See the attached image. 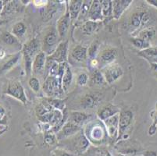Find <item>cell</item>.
<instances>
[{"label": "cell", "mask_w": 157, "mask_h": 156, "mask_svg": "<svg viewBox=\"0 0 157 156\" xmlns=\"http://www.w3.org/2000/svg\"><path fill=\"white\" fill-rule=\"evenodd\" d=\"M151 66H152V70L157 75V63H151Z\"/></svg>", "instance_id": "obj_45"}, {"label": "cell", "mask_w": 157, "mask_h": 156, "mask_svg": "<svg viewBox=\"0 0 157 156\" xmlns=\"http://www.w3.org/2000/svg\"><path fill=\"white\" fill-rule=\"evenodd\" d=\"M71 56L75 62H85L88 58V48L82 45H77L71 50Z\"/></svg>", "instance_id": "obj_17"}, {"label": "cell", "mask_w": 157, "mask_h": 156, "mask_svg": "<svg viewBox=\"0 0 157 156\" xmlns=\"http://www.w3.org/2000/svg\"><path fill=\"white\" fill-rule=\"evenodd\" d=\"M78 133L71 137H72V142H71V147L69 148V150L73 153L81 154L86 151L89 145V141L82 131H81V134H78Z\"/></svg>", "instance_id": "obj_7"}, {"label": "cell", "mask_w": 157, "mask_h": 156, "mask_svg": "<svg viewBox=\"0 0 157 156\" xmlns=\"http://www.w3.org/2000/svg\"><path fill=\"white\" fill-rule=\"evenodd\" d=\"M102 101V95L99 93H87L84 94L81 101L80 105L83 109L88 110L95 108L100 104Z\"/></svg>", "instance_id": "obj_9"}, {"label": "cell", "mask_w": 157, "mask_h": 156, "mask_svg": "<svg viewBox=\"0 0 157 156\" xmlns=\"http://www.w3.org/2000/svg\"><path fill=\"white\" fill-rule=\"evenodd\" d=\"M2 40L5 44L8 45H16L19 44L17 38L14 36L12 33L4 32L2 35Z\"/></svg>", "instance_id": "obj_33"}, {"label": "cell", "mask_w": 157, "mask_h": 156, "mask_svg": "<svg viewBox=\"0 0 157 156\" xmlns=\"http://www.w3.org/2000/svg\"><path fill=\"white\" fill-rule=\"evenodd\" d=\"M120 112H121V110L119 109L118 107L113 105H107L98 110L97 115L101 120L105 121L108 118H110V117L113 116L117 114H119Z\"/></svg>", "instance_id": "obj_18"}, {"label": "cell", "mask_w": 157, "mask_h": 156, "mask_svg": "<svg viewBox=\"0 0 157 156\" xmlns=\"http://www.w3.org/2000/svg\"><path fill=\"white\" fill-rule=\"evenodd\" d=\"M20 57H21V53H17L13 56L10 58L7 61H5L2 65L0 66V74L6 73L10 69H12L17 64V63L18 62Z\"/></svg>", "instance_id": "obj_23"}, {"label": "cell", "mask_w": 157, "mask_h": 156, "mask_svg": "<svg viewBox=\"0 0 157 156\" xmlns=\"http://www.w3.org/2000/svg\"><path fill=\"white\" fill-rule=\"evenodd\" d=\"M98 47H99L98 41H93L88 48V58H89L90 60L97 58L98 55Z\"/></svg>", "instance_id": "obj_34"}, {"label": "cell", "mask_w": 157, "mask_h": 156, "mask_svg": "<svg viewBox=\"0 0 157 156\" xmlns=\"http://www.w3.org/2000/svg\"><path fill=\"white\" fill-rule=\"evenodd\" d=\"M104 127H100L98 125H95L92 127V131L90 133V137L93 141H100L103 139L104 136L105 135L104 133Z\"/></svg>", "instance_id": "obj_26"}, {"label": "cell", "mask_w": 157, "mask_h": 156, "mask_svg": "<svg viewBox=\"0 0 157 156\" xmlns=\"http://www.w3.org/2000/svg\"><path fill=\"white\" fill-rule=\"evenodd\" d=\"M60 39L61 38L58 34L56 28L52 27L50 28L44 36L42 45V51L46 54L47 56L52 55L60 43L59 42Z\"/></svg>", "instance_id": "obj_3"}, {"label": "cell", "mask_w": 157, "mask_h": 156, "mask_svg": "<svg viewBox=\"0 0 157 156\" xmlns=\"http://www.w3.org/2000/svg\"><path fill=\"white\" fill-rule=\"evenodd\" d=\"M47 55L44 51H41L35 57L32 64V72L36 76L43 75L45 72Z\"/></svg>", "instance_id": "obj_12"}, {"label": "cell", "mask_w": 157, "mask_h": 156, "mask_svg": "<svg viewBox=\"0 0 157 156\" xmlns=\"http://www.w3.org/2000/svg\"><path fill=\"white\" fill-rule=\"evenodd\" d=\"M134 114L131 110H121L119 113V130H118V138L124 135L126 131L131 127L133 122Z\"/></svg>", "instance_id": "obj_5"}, {"label": "cell", "mask_w": 157, "mask_h": 156, "mask_svg": "<svg viewBox=\"0 0 157 156\" xmlns=\"http://www.w3.org/2000/svg\"><path fill=\"white\" fill-rule=\"evenodd\" d=\"M7 127L6 126H4L2 124H0V134H3L6 131Z\"/></svg>", "instance_id": "obj_44"}, {"label": "cell", "mask_w": 157, "mask_h": 156, "mask_svg": "<svg viewBox=\"0 0 157 156\" xmlns=\"http://www.w3.org/2000/svg\"><path fill=\"white\" fill-rule=\"evenodd\" d=\"M27 28L23 22H18L13 27L12 34L17 38H22L25 35Z\"/></svg>", "instance_id": "obj_30"}, {"label": "cell", "mask_w": 157, "mask_h": 156, "mask_svg": "<svg viewBox=\"0 0 157 156\" xmlns=\"http://www.w3.org/2000/svg\"><path fill=\"white\" fill-rule=\"evenodd\" d=\"M131 44L135 47V48H138V49L145 50L147 49V48H150L151 44L150 42L148 41H145V40L142 39V38H138V37H134V38H131L130 39Z\"/></svg>", "instance_id": "obj_29"}, {"label": "cell", "mask_w": 157, "mask_h": 156, "mask_svg": "<svg viewBox=\"0 0 157 156\" xmlns=\"http://www.w3.org/2000/svg\"><path fill=\"white\" fill-rule=\"evenodd\" d=\"M117 56V51L113 48H106L98 53L97 60L99 68H105L107 66L111 65Z\"/></svg>", "instance_id": "obj_6"}, {"label": "cell", "mask_w": 157, "mask_h": 156, "mask_svg": "<svg viewBox=\"0 0 157 156\" xmlns=\"http://www.w3.org/2000/svg\"><path fill=\"white\" fill-rule=\"evenodd\" d=\"M15 1H11L10 2V3H7L6 5L4 7L3 10H2V15H6V14H11L13 13H14L15 11H17L18 10V7L17 3H15Z\"/></svg>", "instance_id": "obj_37"}, {"label": "cell", "mask_w": 157, "mask_h": 156, "mask_svg": "<svg viewBox=\"0 0 157 156\" xmlns=\"http://www.w3.org/2000/svg\"><path fill=\"white\" fill-rule=\"evenodd\" d=\"M48 102L52 105L54 109L62 111L65 108V102L59 98H51Z\"/></svg>", "instance_id": "obj_36"}, {"label": "cell", "mask_w": 157, "mask_h": 156, "mask_svg": "<svg viewBox=\"0 0 157 156\" xmlns=\"http://www.w3.org/2000/svg\"><path fill=\"white\" fill-rule=\"evenodd\" d=\"M43 91L48 97L55 98H62L64 95L62 81L56 77L48 76L44 81L42 86Z\"/></svg>", "instance_id": "obj_2"}, {"label": "cell", "mask_w": 157, "mask_h": 156, "mask_svg": "<svg viewBox=\"0 0 157 156\" xmlns=\"http://www.w3.org/2000/svg\"><path fill=\"white\" fill-rule=\"evenodd\" d=\"M102 12L103 17H109L113 16V1L102 0L101 1Z\"/></svg>", "instance_id": "obj_31"}, {"label": "cell", "mask_w": 157, "mask_h": 156, "mask_svg": "<svg viewBox=\"0 0 157 156\" xmlns=\"http://www.w3.org/2000/svg\"><path fill=\"white\" fill-rule=\"evenodd\" d=\"M45 143H46L47 144H49V145H51V144H54L55 143V137H54L53 134H48V135L45 137Z\"/></svg>", "instance_id": "obj_40"}, {"label": "cell", "mask_w": 157, "mask_h": 156, "mask_svg": "<svg viewBox=\"0 0 157 156\" xmlns=\"http://www.w3.org/2000/svg\"><path fill=\"white\" fill-rule=\"evenodd\" d=\"M98 23L95 22V21H89L88 20L87 21H85L82 26H81V29L82 31L85 33L87 35H91V34H93L94 32L98 30Z\"/></svg>", "instance_id": "obj_27"}, {"label": "cell", "mask_w": 157, "mask_h": 156, "mask_svg": "<svg viewBox=\"0 0 157 156\" xmlns=\"http://www.w3.org/2000/svg\"><path fill=\"white\" fill-rule=\"evenodd\" d=\"M5 94L10 95L13 98L19 100L24 105H26L28 102L27 96L24 92V89L21 84L18 81H11L8 84L6 89L5 90Z\"/></svg>", "instance_id": "obj_4"}, {"label": "cell", "mask_w": 157, "mask_h": 156, "mask_svg": "<svg viewBox=\"0 0 157 156\" xmlns=\"http://www.w3.org/2000/svg\"><path fill=\"white\" fill-rule=\"evenodd\" d=\"M68 41H63L59 44L52 55L47 56V59L52 60L57 63H67V61Z\"/></svg>", "instance_id": "obj_10"}, {"label": "cell", "mask_w": 157, "mask_h": 156, "mask_svg": "<svg viewBox=\"0 0 157 156\" xmlns=\"http://www.w3.org/2000/svg\"><path fill=\"white\" fill-rule=\"evenodd\" d=\"M155 34H156V31L153 28L150 27V28H146L141 30L138 33V37L145 41L150 42L151 40L153 39L154 37L155 36Z\"/></svg>", "instance_id": "obj_28"}, {"label": "cell", "mask_w": 157, "mask_h": 156, "mask_svg": "<svg viewBox=\"0 0 157 156\" xmlns=\"http://www.w3.org/2000/svg\"><path fill=\"white\" fill-rule=\"evenodd\" d=\"M73 81V74L71 71V69L69 66H67L64 72L63 76L62 78V87L63 90L65 93H67L69 91L70 87L71 86Z\"/></svg>", "instance_id": "obj_22"}, {"label": "cell", "mask_w": 157, "mask_h": 156, "mask_svg": "<svg viewBox=\"0 0 157 156\" xmlns=\"http://www.w3.org/2000/svg\"><path fill=\"white\" fill-rule=\"evenodd\" d=\"M117 156H128V155H126V154H118Z\"/></svg>", "instance_id": "obj_49"}, {"label": "cell", "mask_w": 157, "mask_h": 156, "mask_svg": "<svg viewBox=\"0 0 157 156\" xmlns=\"http://www.w3.org/2000/svg\"><path fill=\"white\" fill-rule=\"evenodd\" d=\"M5 51H4L3 49H0V59H3L4 57H5Z\"/></svg>", "instance_id": "obj_47"}, {"label": "cell", "mask_w": 157, "mask_h": 156, "mask_svg": "<svg viewBox=\"0 0 157 156\" xmlns=\"http://www.w3.org/2000/svg\"><path fill=\"white\" fill-rule=\"evenodd\" d=\"M82 5H83V1H81V0L70 1L69 6H68V10H69L71 21H75V20L78 19L80 15V13H81Z\"/></svg>", "instance_id": "obj_20"}, {"label": "cell", "mask_w": 157, "mask_h": 156, "mask_svg": "<svg viewBox=\"0 0 157 156\" xmlns=\"http://www.w3.org/2000/svg\"><path fill=\"white\" fill-rule=\"evenodd\" d=\"M138 55L146 59L151 63H157V48L150 47V48H147V49L141 51L138 53Z\"/></svg>", "instance_id": "obj_24"}, {"label": "cell", "mask_w": 157, "mask_h": 156, "mask_svg": "<svg viewBox=\"0 0 157 156\" xmlns=\"http://www.w3.org/2000/svg\"><path fill=\"white\" fill-rule=\"evenodd\" d=\"M102 19H103V16H102L101 1H98V0L92 1V6L88 13V20L98 22L99 21H102Z\"/></svg>", "instance_id": "obj_15"}, {"label": "cell", "mask_w": 157, "mask_h": 156, "mask_svg": "<svg viewBox=\"0 0 157 156\" xmlns=\"http://www.w3.org/2000/svg\"><path fill=\"white\" fill-rule=\"evenodd\" d=\"M89 83L92 86H102L107 84L103 74L98 69H94L89 76Z\"/></svg>", "instance_id": "obj_21"}, {"label": "cell", "mask_w": 157, "mask_h": 156, "mask_svg": "<svg viewBox=\"0 0 157 156\" xmlns=\"http://www.w3.org/2000/svg\"><path fill=\"white\" fill-rule=\"evenodd\" d=\"M131 0H114L113 1V17L119 19L131 4Z\"/></svg>", "instance_id": "obj_14"}, {"label": "cell", "mask_w": 157, "mask_h": 156, "mask_svg": "<svg viewBox=\"0 0 157 156\" xmlns=\"http://www.w3.org/2000/svg\"><path fill=\"white\" fill-rule=\"evenodd\" d=\"M105 125L107 134L110 137H114L117 134L119 130V114L113 116L108 118L104 121Z\"/></svg>", "instance_id": "obj_16"}, {"label": "cell", "mask_w": 157, "mask_h": 156, "mask_svg": "<svg viewBox=\"0 0 157 156\" xmlns=\"http://www.w3.org/2000/svg\"><path fill=\"white\" fill-rule=\"evenodd\" d=\"M81 131V129L80 126L77 125L71 121H68L65 125L61 127L59 132L57 133V139L59 141H63L68 137L75 135Z\"/></svg>", "instance_id": "obj_11"}, {"label": "cell", "mask_w": 157, "mask_h": 156, "mask_svg": "<svg viewBox=\"0 0 157 156\" xmlns=\"http://www.w3.org/2000/svg\"><path fill=\"white\" fill-rule=\"evenodd\" d=\"M148 2H149V4L154 6L155 8H157V0H148L147 1Z\"/></svg>", "instance_id": "obj_46"}, {"label": "cell", "mask_w": 157, "mask_h": 156, "mask_svg": "<svg viewBox=\"0 0 157 156\" xmlns=\"http://www.w3.org/2000/svg\"><path fill=\"white\" fill-rule=\"evenodd\" d=\"M42 48V44L37 38H33L24 45L22 53L25 64V70L27 75L30 76L32 73V64L35 57L37 56Z\"/></svg>", "instance_id": "obj_1"}, {"label": "cell", "mask_w": 157, "mask_h": 156, "mask_svg": "<svg viewBox=\"0 0 157 156\" xmlns=\"http://www.w3.org/2000/svg\"><path fill=\"white\" fill-rule=\"evenodd\" d=\"M102 74H103L105 80L107 84H111L117 81L120 77H122L124 74V70L118 64L113 63L111 65L107 66L102 69Z\"/></svg>", "instance_id": "obj_8"}, {"label": "cell", "mask_w": 157, "mask_h": 156, "mask_svg": "<svg viewBox=\"0 0 157 156\" xmlns=\"http://www.w3.org/2000/svg\"><path fill=\"white\" fill-rule=\"evenodd\" d=\"M2 9H3V1H0V17L2 15Z\"/></svg>", "instance_id": "obj_48"}, {"label": "cell", "mask_w": 157, "mask_h": 156, "mask_svg": "<svg viewBox=\"0 0 157 156\" xmlns=\"http://www.w3.org/2000/svg\"><path fill=\"white\" fill-rule=\"evenodd\" d=\"M145 11L144 10H138L134 13L131 15L130 18V24L134 29H138V28H142V17Z\"/></svg>", "instance_id": "obj_25"}, {"label": "cell", "mask_w": 157, "mask_h": 156, "mask_svg": "<svg viewBox=\"0 0 157 156\" xmlns=\"http://www.w3.org/2000/svg\"><path fill=\"white\" fill-rule=\"evenodd\" d=\"M5 116V109L2 106H0V121Z\"/></svg>", "instance_id": "obj_43"}, {"label": "cell", "mask_w": 157, "mask_h": 156, "mask_svg": "<svg viewBox=\"0 0 157 156\" xmlns=\"http://www.w3.org/2000/svg\"><path fill=\"white\" fill-rule=\"evenodd\" d=\"M143 156H157V152L155 151H145L143 153Z\"/></svg>", "instance_id": "obj_42"}, {"label": "cell", "mask_w": 157, "mask_h": 156, "mask_svg": "<svg viewBox=\"0 0 157 156\" xmlns=\"http://www.w3.org/2000/svg\"><path fill=\"white\" fill-rule=\"evenodd\" d=\"M53 109L54 108H52V105L48 102H42L37 107L36 113L38 115V116L40 117L42 116L45 115V114L48 113V112H51Z\"/></svg>", "instance_id": "obj_32"}, {"label": "cell", "mask_w": 157, "mask_h": 156, "mask_svg": "<svg viewBox=\"0 0 157 156\" xmlns=\"http://www.w3.org/2000/svg\"><path fill=\"white\" fill-rule=\"evenodd\" d=\"M56 156H74L73 155L72 153H69L66 151H63V150H58L56 151Z\"/></svg>", "instance_id": "obj_41"}, {"label": "cell", "mask_w": 157, "mask_h": 156, "mask_svg": "<svg viewBox=\"0 0 157 156\" xmlns=\"http://www.w3.org/2000/svg\"><path fill=\"white\" fill-rule=\"evenodd\" d=\"M92 115L86 114L85 112H71V116L69 117V121L81 127L85 123L88 122L92 118Z\"/></svg>", "instance_id": "obj_19"}, {"label": "cell", "mask_w": 157, "mask_h": 156, "mask_svg": "<svg viewBox=\"0 0 157 156\" xmlns=\"http://www.w3.org/2000/svg\"><path fill=\"white\" fill-rule=\"evenodd\" d=\"M28 84H29L30 88L35 93H38L40 91V82L39 80L35 77H32L30 78L29 81H28Z\"/></svg>", "instance_id": "obj_38"}, {"label": "cell", "mask_w": 157, "mask_h": 156, "mask_svg": "<svg viewBox=\"0 0 157 156\" xmlns=\"http://www.w3.org/2000/svg\"><path fill=\"white\" fill-rule=\"evenodd\" d=\"M71 16H70L67 7V10H66V13L62 16L56 23V30L60 38H64L66 36V34L70 28V26H71Z\"/></svg>", "instance_id": "obj_13"}, {"label": "cell", "mask_w": 157, "mask_h": 156, "mask_svg": "<svg viewBox=\"0 0 157 156\" xmlns=\"http://www.w3.org/2000/svg\"><path fill=\"white\" fill-rule=\"evenodd\" d=\"M89 83V76L86 73H81L77 78V84L79 86H85Z\"/></svg>", "instance_id": "obj_39"}, {"label": "cell", "mask_w": 157, "mask_h": 156, "mask_svg": "<svg viewBox=\"0 0 157 156\" xmlns=\"http://www.w3.org/2000/svg\"><path fill=\"white\" fill-rule=\"evenodd\" d=\"M92 3V1H83V5L81 7V13H80V15L78 18L79 21H81V20L84 21L86 17L88 18V13H89Z\"/></svg>", "instance_id": "obj_35"}]
</instances>
